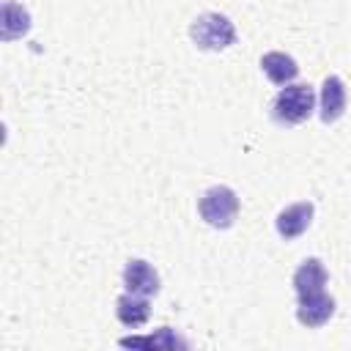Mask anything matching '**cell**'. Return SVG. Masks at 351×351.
Instances as JSON below:
<instances>
[{
    "instance_id": "8fae6325",
    "label": "cell",
    "mask_w": 351,
    "mask_h": 351,
    "mask_svg": "<svg viewBox=\"0 0 351 351\" xmlns=\"http://www.w3.org/2000/svg\"><path fill=\"white\" fill-rule=\"evenodd\" d=\"M261 69L274 85H291L296 80V74H299L296 60L291 55H285V52H266L261 58Z\"/></svg>"
},
{
    "instance_id": "3957f363",
    "label": "cell",
    "mask_w": 351,
    "mask_h": 351,
    "mask_svg": "<svg viewBox=\"0 0 351 351\" xmlns=\"http://www.w3.org/2000/svg\"><path fill=\"white\" fill-rule=\"evenodd\" d=\"M197 211H200V217H203L211 228L225 230V228H230V225L236 222V217H239V195H236L230 186L217 184V186H211V189L203 192V197L197 200Z\"/></svg>"
},
{
    "instance_id": "ba28073f",
    "label": "cell",
    "mask_w": 351,
    "mask_h": 351,
    "mask_svg": "<svg viewBox=\"0 0 351 351\" xmlns=\"http://www.w3.org/2000/svg\"><path fill=\"white\" fill-rule=\"evenodd\" d=\"M326 269L318 258H307L296 271H293V291L296 296H310V293H318L324 291L326 285Z\"/></svg>"
},
{
    "instance_id": "5b68a950",
    "label": "cell",
    "mask_w": 351,
    "mask_h": 351,
    "mask_svg": "<svg viewBox=\"0 0 351 351\" xmlns=\"http://www.w3.org/2000/svg\"><path fill=\"white\" fill-rule=\"evenodd\" d=\"M123 288L129 293H137V296H156L159 293V274L148 261L134 258L123 269Z\"/></svg>"
},
{
    "instance_id": "8992f818",
    "label": "cell",
    "mask_w": 351,
    "mask_h": 351,
    "mask_svg": "<svg viewBox=\"0 0 351 351\" xmlns=\"http://www.w3.org/2000/svg\"><path fill=\"white\" fill-rule=\"evenodd\" d=\"M335 315V299L324 291L310 293V296H299V307H296V318L302 326L307 329H318L324 326L329 318Z\"/></svg>"
},
{
    "instance_id": "6da1fadb",
    "label": "cell",
    "mask_w": 351,
    "mask_h": 351,
    "mask_svg": "<svg viewBox=\"0 0 351 351\" xmlns=\"http://www.w3.org/2000/svg\"><path fill=\"white\" fill-rule=\"evenodd\" d=\"M313 110H315V90L304 82H291L282 85V90L277 93L271 104V118L280 126H299L313 115Z\"/></svg>"
},
{
    "instance_id": "52a82bcc",
    "label": "cell",
    "mask_w": 351,
    "mask_h": 351,
    "mask_svg": "<svg viewBox=\"0 0 351 351\" xmlns=\"http://www.w3.org/2000/svg\"><path fill=\"white\" fill-rule=\"evenodd\" d=\"M346 101H348V93H346V85L340 77L329 74L321 85V96H318V104H321V121L324 123H335L343 118L346 112Z\"/></svg>"
},
{
    "instance_id": "9c48e42d",
    "label": "cell",
    "mask_w": 351,
    "mask_h": 351,
    "mask_svg": "<svg viewBox=\"0 0 351 351\" xmlns=\"http://www.w3.org/2000/svg\"><path fill=\"white\" fill-rule=\"evenodd\" d=\"M115 315H118V321L123 324V326H129V329H137V326H143L148 318H151V304H148V296H137V293H123V296H118V302H115Z\"/></svg>"
},
{
    "instance_id": "7a4b0ae2",
    "label": "cell",
    "mask_w": 351,
    "mask_h": 351,
    "mask_svg": "<svg viewBox=\"0 0 351 351\" xmlns=\"http://www.w3.org/2000/svg\"><path fill=\"white\" fill-rule=\"evenodd\" d=\"M189 38L197 49H208V52H219L228 49L236 41V27L225 14L208 11L192 19L189 25Z\"/></svg>"
},
{
    "instance_id": "277c9868",
    "label": "cell",
    "mask_w": 351,
    "mask_h": 351,
    "mask_svg": "<svg viewBox=\"0 0 351 351\" xmlns=\"http://www.w3.org/2000/svg\"><path fill=\"white\" fill-rule=\"evenodd\" d=\"M313 211H315V208H313L310 200H299V203L285 206V208L277 214V219H274L277 233H280L285 241L299 239V236L310 228V222H313Z\"/></svg>"
},
{
    "instance_id": "7c38bea8",
    "label": "cell",
    "mask_w": 351,
    "mask_h": 351,
    "mask_svg": "<svg viewBox=\"0 0 351 351\" xmlns=\"http://www.w3.org/2000/svg\"><path fill=\"white\" fill-rule=\"evenodd\" d=\"M121 346H159V348H173V346H186V343L178 340L167 326H162L156 337L154 335L151 337H123Z\"/></svg>"
},
{
    "instance_id": "30bf717a",
    "label": "cell",
    "mask_w": 351,
    "mask_h": 351,
    "mask_svg": "<svg viewBox=\"0 0 351 351\" xmlns=\"http://www.w3.org/2000/svg\"><path fill=\"white\" fill-rule=\"evenodd\" d=\"M30 30V11L14 0L3 3V11H0V38L3 41H14V38H22L25 33Z\"/></svg>"
}]
</instances>
